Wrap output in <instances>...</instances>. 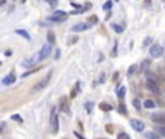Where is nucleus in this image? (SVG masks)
<instances>
[{
    "instance_id": "1",
    "label": "nucleus",
    "mask_w": 165,
    "mask_h": 139,
    "mask_svg": "<svg viewBox=\"0 0 165 139\" xmlns=\"http://www.w3.org/2000/svg\"><path fill=\"white\" fill-rule=\"evenodd\" d=\"M51 77H52V72H48L46 75H45L42 80H39L38 83L33 86L32 89H31V93H38V91H41V90H44L46 86H48V83H50V80H51Z\"/></svg>"
},
{
    "instance_id": "2",
    "label": "nucleus",
    "mask_w": 165,
    "mask_h": 139,
    "mask_svg": "<svg viewBox=\"0 0 165 139\" xmlns=\"http://www.w3.org/2000/svg\"><path fill=\"white\" fill-rule=\"evenodd\" d=\"M50 128L52 134H57L60 130V119H58V115H57V109H52L51 110V117H50Z\"/></svg>"
},
{
    "instance_id": "3",
    "label": "nucleus",
    "mask_w": 165,
    "mask_h": 139,
    "mask_svg": "<svg viewBox=\"0 0 165 139\" xmlns=\"http://www.w3.org/2000/svg\"><path fill=\"white\" fill-rule=\"evenodd\" d=\"M162 54H164V46H161L158 44L152 45L149 48V55L152 57V58H160V57H162Z\"/></svg>"
},
{
    "instance_id": "4",
    "label": "nucleus",
    "mask_w": 165,
    "mask_h": 139,
    "mask_svg": "<svg viewBox=\"0 0 165 139\" xmlns=\"http://www.w3.org/2000/svg\"><path fill=\"white\" fill-rule=\"evenodd\" d=\"M146 89L151 90V93H154V94H161V89H160V86H158V81L146 80Z\"/></svg>"
},
{
    "instance_id": "5",
    "label": "nucleus",
    "mask_w": 165,
    "mask_h": 139,
    "mask_svg": "<svg viewBox=\"0 0 165 139\" xmlns=\"http://www.w3.org/2000/svg\"><path fill=\"white\" fill-rule=\"evenodd\" d=\"M51 52H52V45H51V44H45L44 46H42L41 52H39V60L42 61V60H45V58H48V57L51 55Z\"/></svg>"
},
{
    "instance_id": "6",
    "label": "nucleus",
    "mask_w": 165,
    "mask_h": 139,
    "mask_svg": "<svg viewBox=\"0 0 165 139\" xmlns=\"http://www.w3.org/2000/svg\"><path fill=\"white\" fill-rule=\"evenodd\" d=\"M94 23H88V22H82V23H77L72 26V32H82V31H87L93 26Z\"/></svg>"
},
{
    "instance_id": "7",
    "label": "nucleus",
    "mask_w": 165,
    "mask_h": 139,
    "mask_svg": "<svg viewBox=\"0 0 165 139\" xmlns=\"http://www.w3.org/2000/svg\"><path fill=\"white\" fill-rule=\"evenodd\" d=\"M130 126L133 128V130L136 132H143L145 130V123L142 120H138V119H132L130 120Z\"/></svg>"
},
{
    "instance_id": "8",
    "label": "nucleus",
    "mask_w": 165,
    "mask_h": 139,
    "mask_svg": "<svg viewBox=\"0 0 165 139\" xmlns=\"http://www.w3.org/2000/svg\"><path fill=\"white\" fill-rule=\"evenodd\" d=\"M60 110L62 113H67V115L70 113V104H68V99H67L65 96L60 99Z\"/></svg>"
},
{
    "instance_id": "9",
    "label": "nucleus",
    "mask_w": 165,
    "mask_h": 139,
    "mask_svg": "<svg viewBox=\"0 0 165 139\" xmlns=\"http://www.w3.org/2000/svg\"><path fill=\"white\" fill-rule=\"evenodd\" d=\"M152 122H155L156 125H165V113H154L152 116Z\"/></svg>"
},
{
    "instance_id": "10",
    "label": "nucleus",
    "mask_w": 165,
    "mask_h": 139,
    "mask_svg": "<svg viewBox=\"0 0 165 139\" xmlns=\"http://www.w3.org/2000/svg\"><path fill=\"white\" fill-rule=\"evenodd\" d=\"M15 81H16V74H15V72H10L9 75H6V77L3 78L2 83H3V86H10V84H13Z\"/></svg>"
},
{
    "instance_id": "11",
    "label": "nucleus",
    "mask_w": 165,
    "mask_h": 139,
    "mask_svg": "<svg viewBox=\"0 0 165 139\" xmlns=\"http://www.w3.org/2000/svg\"><path fill=\"white\" fill-rule=\"evenodd\" d=\"M155 132L165 138V125H156V126H155Z\"/></svg>"
},
{
    "instance_id": "12",
    "label": "nucleus",
    "mask_w": 165,
    "mask_h": 139,
    "mask_svg": "<svg viewBox=\"0 0 165 139\" xmlns=\"http://www.w3.org/2000/svg\"><path fill=\"white\" fill-rule=\"evenodd\" d=\"M38 60H39V57H38V58H36V57H33V58H31V60H26V61H23L22 65H23V67H31V65H33V64L38 61Z\"/></svg>"
},
{
    "instance_id": "13",
    "label": "nucleus",
    "mask_w": 165,
    "mask_h": 139,
    "mask_svg": "<svg viewBox=\"0 0 165 139\" xmlns=\"http://www.w3.org/2000/svg\"><path fill=\"white\" fill-rule=\"evenodd\" d=\"M16 34L23 36V38L28 39V41H31V35L28 34V31H25V29H16Z\"/></svg>"
},
{
    "instance_id": "14",
    "label": "nucleus",
    "mask_w": 165,
    "mask_h": 139,
    "mask_svg": "<svg viewBox=\"0 0 165 139\" xmlns=\"http://www.w3.org/2000/svg\"><path fill=\"white\" fill-rule=\"evenodd\" d=\"M41 68H38V67H35V68H31L29 71H26V72H23L22 74V78H26V77H29V75H32V74H35V72H38Z\"/></svg>"
},
{
    "instance_id": "15",
    "label": "nucleus",
    "mask_w": 165,
    "mask_h": 139,
    "mask_svg": "<svg viewBox=\"0 0 165 139\" xmlns=\"http://www.w3.org/2000/svg\"><path fill=\"white\" fill-rule=\"evenodd\" d=\"M143 107H145V109H154V107H155V101L151 100V99H148V100L143 101Z\"/></svg>"
},
{
    "instance_id": "16",
    "label": "nucleus",
    "mask_w": 165,
    "mask_h": 139,
    "mask_svg": "<svg viewBox=\"0 0 165 139\" xmlns=\"http://www.w3.org/2000/svg\"><path fill=\"white\" fill-rule=\"evenodd\" d=\"M52 17H68V15H67V12H64V10H57L52 15Z\"/></svg>"
},
{
    "instance_id": "17",
    "label": "nucleus",
    "mask_w": 165,
    "mask_h": 139,
    "mask_svg": "<svg viewBox=\"0 0 165 139\" xmlns=\"http://www.w3.org/2000/svg\"><path fill=\"white\" fill-rule=\"evenodd\" d=\"M149 65H151V61H149V60L143 61L142 65H141V71H142V72H146V71H148V67H149Z\"/></svg>"
},
{
    "instance_id": "18",
    "label": "nucleus",
    "mask_w": 165,
    "mask_h": 139,
    "mask_svg": "<svg viewBox=\"0 0 165 139\" xmlns=\"http://www.w3.org/2000/svg\"><path fill=\"white\" fill-rule=\"evenodd\" d=\"M78 90H80V81H77V83H75V87L72 89V91H71V99H74V97L78 94Z\"/></svg>"
},
{
    "instance_id": "19",
    "label": "nucleus",
    "mask_w": 165,
    "mask_h": 139,
    "mask_svg": "<svg viewBox=\"0 0 165 139\" xmlns=\"http://www.w3.org/2000/svg\"><path fill=\"white\" fill-rule=\"evenodd\" d=\"M158 75L162 81H165V67H158Z\"/></svg>"
},
{
    "instance_id": "20",
    "label": "nucleus",
    "mask_w": 165,
    "mask_h": 139,
    "mask_svg": "<svg viewBox=\"0 0 165 139\" xmlns=\"http://www.w3.org/2000/svg\"><path fill=\"white\" fill-rule=\"evenodd\" d=\"M132 104H133V107H135L136 110H141V109H142V103L138 100V99H133V100H132Z\"/></svg>"
},
{
    "instance_id": "21",
    "label": "nucleus",
    "mask_w": 165,
    "mask_h": 139,
    "mask_svg": "<svg viewBox=\"0 0 165 139\" xmlns=\"http://www.w3.org/2000/svg\"><path fill=\"white\" fill-rule=\"evenodd\" d=\"M50 20H52V22H57V23H61V22H65L67 17H50Z\"/></svg>"
},
{
    "instance_id": "22",
    "label": "nucleus",
    "mask_w": 165,
    "mask_h": 139,
    "mask_svg": "<svg viewBox=\"0 0 165 139\" xmlns=\"http://www.w3.org/2000/svg\"><path fill=\"white\" fill-rule=\"evenodd\" d=\"M112 28L115 29L116 32H119V34H120V32H123V26H122V25H117V23H113V25H112Z\"/></svg>"
},
{
    "instance_id": "23",
    "label": "nucleus",
    "mask_w": 165,
    "mask_h": 139,
    "mask_svg": "<svg viewBox=\"0 0 165 139\" xmlns=\"http://www.w3.org/2000/svg\"><path fill=\"white\" fill-rule=\"evenodd\" d=\"M145 136H146V139H160V136L156 134H154V132H148Z\"/></svg>"
},
{
    "instance_id": "24",
    "label": "nucleus",
    "mask_w": 165,
    "mask_h": 139,
    "mask_svg": "<svg viewBox=\"0 0 165 139\" xmlns=\"http://www.w3.org/2000/svg\"><path fill=\"white\" fill-rule=\"evenodd\" d=\"M48 44H51V45L55 44V35L52 34V32H50V34H48Z\"/></svg>"
},
{
    "instance_id": "25",
    "label": "nucleus",
    "mask_w": 165,
    "mask_h": 139,
    "mask_svg": "<svg viewBox=\"0 0 165 139\" xmlns=\"http://www.w3.org/2000/svg\"><path fill=\"white\" fill-rule=\"evenodd\" d=\"M125 93H126V89H125V87H120V89H119V91H117L119 99H123V97H125Z\"/></svg>"
},
{
    "instance_id": "26",
    "label": "nucleus",
    "mask_w": 165,
    "mask_h": 139,
    "mask_svg": "<svg viewBox=\"0 0 165 139\" xmlns=\"http://www.w3.org/2000/svg\"><path fill=\"white\" fill-rule=\"evenodd\" d=\"M136 68H138V65H136V64H133V65H130V67H129V71H127V75L130 77V75H132L133 72L136 71Z\"/></svg>"
},
{
    "instance_id": "27",
    "label": "nucleus",
    "mask_w": 165,
    "mask_h": 139,
    "mask_svg": "<svg viewBox=\"0 0 165 139\" xmlns=\"http://www.w3.org/2000/svg\"><path fill=\"white\" fill-rule=\"evenodd\" d=\"M100 109H101V110L109 112V110H112V106H109L107 103H101V104H100Z\"/></svg>"
},
{
    "instance_id": "28",
    "label": "nucleus",
    "mask_w": 165,
    "mask_h": 139,
    "mask_svg": "<svg viewBox=\"0 0 165 139\" xmlns=\"http://www.w3.org/2000/svg\"><path fill=\"white\" fill-rule=\"evenodd\" d=\"M151 44H152V38H151V36H148V38H145V41H143V46L146 48V46H149Z\"/></svg>"
},
{
    "instance_id": "29",
    "label": "nucleus",
    "mask_w": 165,
    "mask_h": 139,
    "mask_svg": "<svg viewBox=\"0 0 165 139\" xmlns=\"http://www.w3.org/2000/svg\"><path fill=\"white\" fill-rule=\"evenodd\" d=\"M105 80H106V74H105V72H101V74H100V77H99V80H97V83L103 84V83H105Z\"/></svg>"
},
{
    "instance_id": "30",
    "label": "nucleus",
    "mask_w": 165,
    "mask_h": 139,
    "mask_svg": "<svg viewBox=\"0 0 165 139\" xmlns=\"http://www.w3.org/2000/svg\"><path fill=\"white\" fill-rule=\"evenodd\" d=\"M103 9H105V10H110V9H112V0L106 2L105 5H103Z\"/></svg>"
},
{
    "instance_id": "31",
    "label": "nucleus",
    "mask_w": 165,
    "mask_h": 139,
    "mask_svg": "<svg viewBox=\"0 0 165 139\" xmlns=\"http://www.w3.org/2000/svg\"><path fill=\"white\" fill-rule=\"evenodd\" d=\"M119 112H120L122 115H127V110L125 109V104L123 103H120V106H119Z\"/></svg>"
},
{
    "instance_id": "32",
    "label": "nucleus",
    "mask_w": 165,
    "mask_h": 139,
    "mask_svg": "<svg viewBox=\"0 0 165 139\" xmlns=\"http://www.w3.org/2000/svg\"><path fill=\"white\" fill-rule=\"evenodd\" d=\"M117 139H129V135L125 134V132H120V134L117 135Z\"/></svg>"
},
{
    "instance_id": "33",
    "label": "nucleus",
    "mask_w": 165,
    "mask_h": 139,
    "mask_svg": "<svg viewBox=\"0 0 165 139\" xmlns=\"http://www.w3.org/2000/svg\"><path fill=\"white\" fill-rule=\"evenodd\" d=\"M12 120H16V122L22 123V117L19 116V115H13V116H12Z\"/></svg>"
},
{
    "instance_id": "34",
    "label": "nucleus",
    "mask_w": 165,
    "mask_h": 139,
    "mask_svg": "<svg viewBox=\"0 0 165 139\" xmlns=\"http://www.w3.org/2000/svg\"><path fill=\"white\" fill-rule=\"evenodd\" d=\"M45 2H46V3H50L52 7H55V6L58 5V0H45Z\"/></svg>"
},
{
    "instance_id": "35",
    "label": "nucleus",
    "mask_w": 165,
    "mask_h": 139,
    "mask_svg": "<svg viewBox=\"0 0 165 139\" xmlns=\"http://www.w3.org/2000/svg\"><path fill=\"white\" fill-rule=\"evenodd\" d=\"M116 54H117V42H116V44H115V48H113V52H112V55L115 57Z\"/></svg>"
},
{
    "instance_id": "36",
    "label": "nucleus",
    "mask_w": 165,
    "mask_h": 139,
    "mask_svg": "<svg viewBox=\"0 0 165 139\" xmlns=\"http://www.w3.org/2000/svg\"><path fill=\"white\" fill-rule=\"evenodd\" d=\"M60 57H61V51H60V49H57V51H55V60H58Z\"/></svg>"
},
{
    "instance_id": "37",
    "label": "nucleus",
    "mask_w": 165,
    "mask_h": 139,
    "mask_svg": "<svg viewBox=\"0 0 165 139\" xmlns=\"http://www.w3.org/2000/svg\"><path fill=\"white\" fill-rule=\"evenodd\" d=\"M77 41H78V38H72L71 41H68V45H72V44H75Z\"/></svg>"
},
{
    "instance_id": "38",
    "label": "nucleus",
    "mask_w": 165,
    "mask_h": 139,
    "mask_svg": "<svg viewBox=\"0 0 165 139\" xmlns=\"http://www.w3.org/2000/svg\"><path fill=\"white\" fill-rule=\"evenodd\" d=\"M86 109H87V112H91V103H90V101L86 103Z\"/></svg>"
},
{
    "instance_id": "39",
    "label": "nucleus",
    "mask_w": 165,
    "mask_h": 139,
    "mask_svg": "<svg viewBox=\"0 0 165 139\" xmlns=\"http://www.w3.org/2000/svg\"><path fill=\"white\" fill-rule=\"evenodd\" d=\"M74 135H75V136H77L78 139H86V138H84V136H81V135L78 134V132H74Z\"/></svg>"
},
{
    "instance_id": "40",
    "label": "nucleus",
    "mask_w": 165,
    "mask_h": 139,
    "mask_svg": "<svg viewBox=\"0 0 165 139\" xmlns=\"http://www.w3.org/2000/svg\"><path fill=\"white\" fill-rule=\"evenodd\" d=\"M117 77H119V72H115V74H113V81H116Z\"/></svg>"
},
{
    "instance_id": "41",
    "label": "nucleus",
    "mask_w": 165,
    "mask_h": 139,
    "mask_svg": "<svg viewBox=\"0 0 165 139\" xmlns=\"http://www.w3.org/2000/svg\"><path fill=\"white\" fill-rule=\"evenodd\" d=\"M5 55H6V57H10V55H12V51H10V49H7V51L5 52Z\"/></svg>"
},
{
    "instance_id": "42",
    "label": "nucleus",
    "mask_w": 165,
    "mask_h": 139,
    "mask_svg": "<svg viewBox=\"0 0 165 139\" xmlns=\"http://www.w3.org/2000/svg\"><path fill=\"white\" fill-rule=\"evenodd\" d=\"M90 20H91V22H97V16H91L90 17Z\"/></svg>"
},
{
    "instance_id": "43",
    "label": "nucleus",
    "mask_w": 165,
    "mask_h": 139,
    "mask_svg": "<svg viewBox=\"0 0 165 139\" xmlns=\"http://www.w3.org/2000/svg\"><path fill=\"white\" fill-rule=\"evenodd\" d=\"M5 126H6V123H5V122H2V128H0V130H2V132L5 130Z\"/></svg>"
},
{
    "instance_id": "44",
    "label": "nucleus",
    "mask_w": 165,
    "mask_h": 139,
    "mask_svg": "<svg viewBox=\"0 0 165 139\" xmlns=\"http://www.w3.org/2000/svg\"><path fill=\"white\" fill-rule=\"evenodd\" d=\"M161 96L164 97V100H165V89H162V90H161Z\"/></svg>"
},
{
    "instance_id": "45",
    "label": "nucleus",
    "mask_w": 165,
    "mask_h": 139,
    "mask_svg": "<svg viewBox=\"0 0 165 139\" xmlns=\"http://www.w3.org/2000/svg\"><path fill=\"white\" fill-rule=\"evenodd\" d=\"M6 3V0H0V5H5Z\"/></svg>"
},
{
    "instance_id": "46",
    "label": "nucleus",
    "mask_w": 165,
    "mask_h": 139,
    "mask_svg": "<svg viewBox=\"0 0 165 139\" xmlns=\"http://www.w3.org/2000/svg\"><path fill=\"white\" fill-rule=\"evenodd\" d=\"M25 2H26V0H22V3H25Z\"/></svg>"
},
{
    "instance_id": "47",
    "label": "nucleus",
    "mask_w": 165,
    "mask_h": 139,
    "mask_svg": "<svg viewBox=\"0 0 165 139\" xmlns=\"http://www.w3.org/2000/svg\"><path fill=\"white\" fill-rule=\"evenodd\" d=\"M116 2H117V0H116Z\"/></svg>"
}]
</instances>
